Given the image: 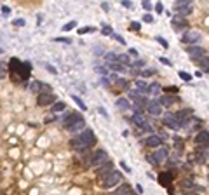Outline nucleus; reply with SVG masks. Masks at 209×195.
Wrapping results in <instances>:
<instances>
[{
  "mask_svg": "<svg viewBox=\"0 0 209 195\" xmlns=\"http://www.w3.org/2000/svg\"><path fill=\"white\" fill-rule=\"evenodd\" d=\"M141 5H143V9H147V10L152 9V4H150V2H147V0H143V2H141Z\"/></svg>",
  "mask_w": 209,
  "mask_h": 195,
  "instance_id": "c03bdc74",
  "label": "nucleus"
},
{
  "mask_svg": "<svg viewBox=\"0 0 209 195\" xmlns=\"http://www.w3.org/2000/svg\"><path fill=\"white\" fill-rule=\"evenodd\" d=\"M122 5H124V7H132V4H131V2H122Z\"/></svg>",
  "mask_w": 209,
  "mask_h": 195,
  "instance_id": "680f3d73",
  "label": "nucleus"
},
{
  "mask_svg": "<svg viewBox=\"0 0 209 195\" xmlns=\"http://www.w3.org/2000/svg\"><path fill=\"white\" fill-rule=\"evenodd\" d=\"M143 21H147V23H152V21H153V18H152L150 14H145V16H143Z\"/></svg>",
  "mask_w": 209,
  "mask_h": 195,
  "instance_id": "3c124183",
  "label": "nucleus"
},
{
  "mask_svg": "<svg viewBox=\"0 0 209 195\" xmlns=\"http://www.w3.org/2000/svg\"><path fill=\"white\" fill-rule=\"evenodd\" d=\"M179 79H181V80H185V82H190V79H192V77H190L188 73H185V72H179Z\"/></svg>",
  "mask_w": 209,
  "mask_h": 195,
  "instance_id": "4c0bfd02",
  "label": "nucleus"
},
{
  "mask_svg": "<svg viewBox=\"0 0 209 195\" xmlns=\"http://www.w3.org/2000/svg\"><path fill=\"white\" fill-rule=\"evenodd\" d=\"M110 68H112V70H113V72H126V66H124V65H120V63H112V65H108Z\"/></svg>",
  "mask_w": 209,
  "mask_h": 195,
  "instance_id": "c756f323",
  "label": "nucleus"
},
{
  "mask_svg": "<svg viewBox=\"0 0 209 195\" xmlns=\"http://www.w3.org/2000/svg\"><path fill=\"white\" fill-rule=\"evenodd\" d=\"M155 10H157V12H164V5H162V4H157V5H155Z\"/></svg>",
  "mask_w": 209,
  "mask_h": 195,
  "instance_id": "8fccbe9b",
  "label": "nucleus"
},
{
  "mask_svg": "<svg viewBox=\"0 0 209 195\" xmlns=\"http://www.w3.org/2000/svg\"><path fill=\"white\" fill-rule=\"evenodd\" d=\"M105 61L108 63V65L117 63V54H115V52H106V54H105Z\"/></svg>",
  "mask_w": 209,
  "mask_h": 195,
  "instance_id": "c85d7f7f",
  "label": "nucleus"
},
{
  "mask_svg": "<svg viewBox=\"0 0 209 195\" xmlns=\"http://www.w3.org/2000/svg\"><path fill=\"white\" fill-rule=\"evenodd\" d=\"M117 106H119V108H122V110H129V108H131V103L127 101L126 98H119V99H117Z\"/></svg>",
  "mask_w": 209,
  "mask_h": 195,
  "instance_id": "4be33fe9",
  "label": "nucleus"
},
{
  "mask_svg": "<svg viewBox=\"0 0 209 195\" xmlns=\"http://www.w3.org/2000/svg\"><path fill=\"white\" fill-rule=\"evenodd\" d=\"M120 181H122V174L117 173V171H112V173L103 179V186H105V188H112V186L119 185Z\"/></svg>",
  "mask_w": 209,
  "mask_h": 195,
  "instance_id": "f03ea898",
  "label": "nucleus"
},
{
  "mask_svg": "<svg viewBox=\"0 0 209 195\" xmlns=\"http://www.w3.org/2000/svg\"><path fill=\"white\" fill-rule=\"evenodd\" d=\"M199 40H200V33H199V31L188 30L185 35H183V42H185V44H188V45H195Z\"/></svg>",
  "mask_w": 209,
  "mask_h": 195,
  "instance_id": "423d86ee",
  "label": "nucleus"
},
{
  "mask_svg": "<svg viewBox=\"0 0 209 195\" xmlns=\"http://www.w3.org/2000/svg\"><path fill=\"white\" fill-rule=\"evenodd\" d=\"M160 61L164 63V65H171V61L169 59H166V58H160Z\"/></svg>",
  "mask_w": 209,
  "mask_h": 195,
  "instance_id": "13d9d810",
  "label": "nucleus"
},
{
  "mask_svg": "<svg viewBox=\"0 0 209 195\" xmlns=\"http://www.w3.org/2000/svg\"><path fill=\"white\" fill-rule=\"evenodd\" d=\"M187 52H188L192 58H195V59H202L206 56V49L204 47H199V45H187Z\"/></svg>",
  "mask_w": 209,
  "mask_h": 195,
  "instance_id": "39448f33",
  "label": "nucleus"
},
{
  "mask_svg": "<svg viewBox=\"0 0 209 195\" xmlns=\"http://www.w3.org/2000/svg\"><path fill=\"white\" fill-rule=\"evenodd\" d=\"M195 143L197 145H208L209 143V133L208 131H200L195 138Z\"/></svg>",
  "mask_w": 209,
  "mask_h": 195,
  "instance_id": "f3484780",
  "label": "nucleus"
},
{
  "mask_svg": "<svg viewBox=\"0 0 209 195\" xmlns=\"http://www.w3.org/2000/svg\"><path fill=\"white\" fill-rule=\"evenodd\" d=\"M190 115H192V110H179V112L173 113V117H174L178 122H187Z\"/></svg>",
  "mask_w": 209,
  "mask_h": 195,
  "instance_id": "ddd939ff",
  "label": "nucleus"
},
{
  "mask_svg": "<svg viewBox=\"0 0 209 195\" xmlns=\"http://www.w3.org/2000/svg\"><path fill=\"white\" fill-rule=\"evenodd\" d=\"M30 89L33 91V93H39V91H40V82H33L30 85Z\"/></svg>",
  "mask_w": 209,
  "mask_h": 195,
  "instance_id": "58836bf2",
  "label": "nucleus"
},
{
  "mask_svg": "<svg viewBox=\"0 0 209 195\" xmlns=\"http://www.w3.org/2000/svg\"><path fill=\"white\" fill-rule=\"evenodd\" d=\"M14 24H18V26H23V24H25V21H23V19H16V21H14Z\"/></svg>",
  "mask_w": 209,
  "mask_h": 195,
  "instance_id": "6e6d98bb",
  "label": "nucleus"
},
{
  "mask_svg": "<svg viewBox=\"0 0 209 195\" xmlns=\"http://www.w3.org/2000/svg\"><path fill=\"white\" fill-rule=\"evenodd\" d=\"M152 75H155V70H143L141 72V77H145V79L147 77H152Z\"/></svg>",
  "mask_w": 209,
  "mask_h": 195,
  "instance_id": "e433bc0d",
  "label": "nucleus"
},
{
  "mask_svg": "<svg viewBox=\"0 0 209 195\" xmlns=\"http://www.w3.org/2000/svg\"><path fill=\"white\" fill-rule=\"evenodd\" d=\"M0 52H2V49H0Z\"/></svg>",
  "mask_w": 209,
  "mask_h": 195,
  "instance_id": "338daca9",
  "label": "nucleus"
},
{
  "mask_svg": "<svg viewBox=\"0 0 209 195\" xmlns=\"http://www.w3.org/2000/svg\"><path fill=\"white\" fill-rule=\"evenodd\" d=\"M171 23H173L174 30H181V28H187V26H188V21L185 19V18H181V16H174V18L171 19Z\"/></svg>",
  "mask_w": 209,
  "mask_h": 195,
  "instance_id": "9b49d317",
  "label": "nucleus"
},
{
  "mask_svg": "<svg viewBox=\"0 0 209 195\" xmlns=\"http://www.w3.org/2000/svg\"><path fill=\"white\" fill-rule=\"evenodd\" d=\"M160 143H162V139H160V136L157 134H152L147 138V146H152V148H159Z\"/></svg>",
  "mask_w": 209,
  "mask_h": 195,
  "instance_id": "4468645a",
  "label": "nucleus"
},
{
  "mask_svg": "<svg viewBox=\"0 0 209 195\" xmlns=\"http://www.w3.org/2000/svg\"><path fill=\"white\" fill-rule=\"evenodd\" d=\"M84 127H86V122H84V119H80V120H77L75 124H71V125H70L68 131L77 133V131H84Z\"/></svg>",
  "mask_w": 209,
  "mask_h": 195,
  "instance_id": "a211bd4d",
  "label": "nucleus"
},
{
  "mask_svg": "<svg viewBox=\"0 0 209 195\" xmlns=\"http://www.w3.org/2000/svg\"><path fill=\"white\" fill-rule=\"evenodd\" d=\"M171 181H173V174H171V173H160L159 174V183L162 186H167V188H169Z\"/></svg>",
  "mask_w": 209,
  "mask_h": 195,
  "instance_id": "dca6fc26",
  "label": "nucleus"
},
{
  "mask_svg": "<svg viewBox=\"0 0 209 195\" xmlns=\"http://www.w3.org/2000/svg\"><path fill=\"white\" fill-rule=\"evenodd\" d=\"M197 159H199V162H206V160H208V155L204 153V152H202V153L199 152V155H197Z\"/></svg>",
  "mask_w": 209,
  "mask_h": 195,
  "instance_id": "79ce46f5",
  "label": "nucleus"
},
{
  "mask_svg": "<svg viewBox=\"0 0 209 195\" xmlns=\"http://www.w3.org/2000/svg\"><path fill=\"white\" fill-rule=\"evenodd\" d=\"M117 63H120V65H131V59H129V54H119L117 56Z\"/></svg>",
  "mask_w": 209,
  "mask_h": 195,
  "instance_id": "b1692460",
  "label": "nucleus"
},
{
  "mask_svg": "<svg viewBox=\"0 0 209 195\" xmlns=\"http://www.w3.org/2000/svg\"><path fill=\"white\" fill-rule=\"evenodd\" d=\"M181 185H183V188H197V186H195V183H193L192 179H185Z\"/></svg>",
  "mask_w": 209,
  "mask_h": 195,
  "instance_id": "c9c22d12",
  "label": "nucleus"
},
{
  "mask_svg": "<svg viewBox=\"0 0 209 195\" xmlns=\"http://www.w3.org/2000/svg\"><path fill=\"white\" fill-rule=\"evenodd\" d=\"M19 68H21V63L18 61V59H10V63H9L10 72H19Z\"/></svg>",
  "mask_w": 209,
  "mask_h": 195,
  "instance_id": "cd10ccee",
  "label": "nucleus"
},
{
  "mask_svg": "<svg viewBox=\"0 0 209 195\" xmlns=\"http://www.w3.org/2000/svg\"><path fill=\"white\" fill-rule=\"evenodd\" d=\"M131 30H132V31H139V23H136V21H134V23H131Z\"/></svg>",
  "mask_w": 209,
  "mask_h": 195,
  "instance_id": "a18cd8bd",
  "label": "nucleus"
},
{
  "mask_svg": "<svg viewBox=\"0 0 209 195\" xmlns=\"http://www.w3.org/2000/svg\"><path fill=\"white\" fill-rule=\"evenodd\" d=\"M105 160H106V152H105V150H96L94 153L91 155L89 164L94 165V167H98V165H103V164H105Z\"/></svg>",
  "mask_w": 209,
  "mask_h": 195,
  "instance_id": "7ed1b4c3",
  "label": "nucleus"
},
{
  "mask_svg": "<svg viewBox=\"0 0 209 195\" xmlns=\"http://www.w3.org/2000/svg\"><path fill=\"white\" fill-rule=\"evenodd\" d=\"M63 110H65V103H61V101L54 103V105L51 106V112L52 113H60V112H63Z\"/></svg>",
  "mask_w": 209,
  "mask_h": 195,
  "instance_id": "393cba45",
  "label": "nucleus"
},
{
  "mask_svg": "<svg viewBox=\"0 0 209 195\" xmlns=\"http://www.w3.org/2000/svg\"><path fill=\"white\" fill-rule=\"evenodd\" d=\"M167 153H169V152H167V148H166V146H159V150H157V152H155V155H153L155 162H157V164L164 162V160L167 159Z\"/></svg>",
  "mask_w": 209,
  "mask_h": 195,
  "instance_id": "f8f14e48",
  "label": "nucleus"
},
{
  "mask_svg": "<svg viewBox=\"0 0 209 195\" xmlns=\"http://www.w3.org/2000/svg\"><path fill=\"white\" fill-rule=\"evenodd\" d=\"M200 66H202V70H206V72H209V58H202V59H199Z\"/></svg>",
  "mask_w": 209,
  "mask_h": 195,
  "instance_id": "2f4dec72",
  "label": "nucleus"
},
{
  "mask_svg": "<svg viewBox=\"0 0 209 195\" xmlns=\"http://www.w3.org/2000/svg\"><path fill=\"white\" fill-rule=\"evenodd\" d=\"M112 171H113V164H112V162H106V165L103 164V167H101L100 171H98V176L105 179V178H106V176H108Z\"/></svg>",
  "mask_w": 209,
  "mask_h": 195,
  "instance_id": "2eb2a0df",
  "label": "nucleus"
},
{
  "mask_svg": "<svg viewBox=\"0 0 209 195\" xmlns=\"http://www.w3.org/2000/svg\"><path fill=\"white\" fill-rule=\"evenodd\" d=\"M40 106H47V105H54L56 103V96L54 94H40L39 99H37Z\"/></svg>",
  "mask_w": 209,
  "mask_h": 195,
  "instance_id": "9d476101",
  "label": "nucleus"
},
{
  "mask_svg": "<svg viewBox=\"0 0 209 195\" xmlns=\"http://www.w3.org/2000/svg\"><path fill=\"white\" fill-rule=\"evenodd\" d=\"M80 119H82V115H80V113H77V112H70V113H66V115L63 117V120H61V122H63V125H65V127L68 129L71 124H75L77 120H80Z\"/></svg>",
  "mask_w": 209,
  "mask_h": 195,
  "instance_id": "0eeeda50",
  "label": "nucleus"
},
{
  "mask_svg": "<svg viewBox=\"0 0 209 195\" xmlns=\"http://www.w3.org/2000/svg\"><path fill=\"white\" fill-rule=\"evenodd\" d=\"M136 87L139 89V93H143V94H147V91H148V84L145 82V80H136Z\"/></svg>",
  "mask_w": 209,
  "mask_h": 195,
  "instance_id": "5701e85b",
  "label": "nucleus"
},
{
  "mask_svg": "<svg viewBox=\"0 0 209 195\" xmlns=\"http://www.w3.org/2000/svg\"><path fill=\"white\" fill-rule=\"evenodd\" d=\"M47 70H49L51 73H56V70H54V66H51V65H47Z\"/></svg>",
  "mask_w": 209,
  "mask_h": 195,
  "instance_id": "052dcab7",
  "label": "nucleus"
},
{
  "mask_svg": "<svg viewBox=\"0 0 209 195\" xmlns=\"http://www.w3.org/2000/svg\"><path fill=\"white\" fill-rule=\"evenodd\" d=\"M190 5V0H179L174 4V9H178V7H188Z\"/></svg>",
  "mask_w": 209,
  "mask_h": 195,
  "instance_id": "f704fd0d",
  "label": "nucleus"
},
{
  "mask_svg": "<svg viewBox=\"0 0 209 195\" xmlns=\"http://www.w3.org/2000/svg\"><path fill=\"white\" fill-rule=\"evenodd\" d=\"M103 35H112V28L110 26H103Z\"/></svg>",
  "mask_w": 209,
  "mask_h": 195,
  "instance_id": "09e8293b",
  "label": "nucleus"
},
{
  "mask_svg": "<svg viewBox=\"0 0 209 195\" xmlns=\"http://www.w3.org/2000/svg\"><path fill=\"white\" fill-rule=\"evenodd\" d=\"M40 91H42V94H51V85L40 82Z\"/></svg>",
  "mask_w": 209,
  "mask_h": 195,
  "instance_id": "473e14b6",
  "label": "nucleus"
},
{
  "mask_svg": "<svg viewBox=\"0 0 209 195\" xmlns=\"http://www.w3.org/2000/svg\"><path fill=\"white\" fill-rule=\"evenodd\" d=\"M147 110H148L150 115L159 117L160 113H162V105H160L159 101H148V105H147Z\"/></svg>",
  "mask_w": 209,
  "mask_h": 195,
  "instance_id": "1a4fd4ad",
  "label": "nucleus"
},
{
  "mask_svg": "<svg viewBox=\"0 0 209 195\" xmlns=\"http://www.w3.org/2000/svg\"><path fill=\"white\" fill-rule=\"evenodd\" d=\"M113 37H115V39H117V40H119V44H126V42H124V39H122V37H120V35H113Z\"/></svg>",
  "mask_w": 209,
  "mask_h": 195,
  "instance_id": "4d7b16f0",
  "label": "nucleus"
},
{
  "mask_svg": "<svg viewBox=\"0 0 209 195\" xmlns=\"http://www.w3.org/2000/svg\"><path fill=\"white\" fill-rule=\"evenodd\" d=\"M73 101L77 103V105H79V106L82 108V110H86V105L82 103V99H80V98H77V96H73Z\"/></svg>",
  "mask_w": 209,
  "mask_h": 195,
  "instance_id": "a19ab883",
  "label": "nucleus"
},
{
  "mask_svg": "<svg viewBox=\"0 0 209 195\" xmlns=\"http://www.w3.org/2000/svg\"><path fill=\"white\" fill-rule=\"evenodd\" d=\"M92 33V31H94V28H92V26H86V28H82V30H79V33Z\"/></svg>",
  "mask_w": 209,
  "mask_h": 195,
  "instance_id": "37998d69",
  "label": "nucleus"
},
{
  "mask_svg": "<svg viewBox=\"0 0 209 195\" xmlns=\"http://www.w3.org/2000/svg\"><path fill=\"white\" fill-rule=\"evenodd\" d=\"M157 42H160V45H162L164 49H167V47H169V44L166 42V39H162V37H157Z\"/></svg>",
  "mask_w": 209,
  "mask_h": 195,
  "instance_id": "ea45409f",
  "label": "nucleus"
},
{
  "mask_svg": "<svg viewBox=\"0 0 209 195\" xmlns=\"http://www.w3.org/2000/svg\"><path fill=\"white\" fill-rule=\"evenodd\" d=\"M129 54L132 58H138V51H136V49H129Z\"/></svg>",
  "mask_w": 209,
  "mask_h": 195,
  "instance_id": "5fc2aeb1",
  "label": "nucleus"
},
{
  "mask_svg": "<svg viewBox=\"0 0 209 195\" xmlns=\"http://www.w3.org/2000/svg\"><path fill=\"white\" fill-rule=\"evenodd\" d=\"M75 26H77V21H70V23H66L63 26V31H70V30H73Z\"/></svg>",
  "mask_w": 209,
  "mask_h": 195,
  "instance_id": "72a5a7b5",
  "label": "nucleus"
},
{
  "mask_svg": "<svg viewBox=\"0 0 209 195\" xmlns=\"http://www.w3.org/2000/svg\"><path fill=\"white\" fill-rule=\"evenodd\" d=\"M2 77H5V65L4 63H0V79Z\"/></svg>",
  "mask_w": 209,
  "mask_h": 195,
  "instance_id": "49530a36",
  "label": "nucleus"
},
{
  "mask_svg": "<svg viewBox=\"0 0 209 195\" xmlns=\"http://www.w3.org/2000/svg\"><path fill=\"white\" fill-rule=\"evenodd\" d=\"M98 112H100L101 115H105V117H106V119H108V113L105 112V110H103V108H100V110H98Z\"/></svg>",
  "mask_w": 209,
  "mask_h": 195,
  "instance_id": "bf43d9fd",
  "label": "nucleus"
},
{
  "mask_svg": "<svg viewBox=\"0 0 209 195\" xmlns=\"http://www.w3.org/2000/svg\"><path fill=\"white\" fill-rule=\"evenodd\" d=\"M120 167H124V171H126V173H131V167H127L126 162H120Z\"/></svg>",
  "mask_w": 209,
  "mask_h": 195,
  "instance_id": "603ef678",
  "label": "nucleus"
},
{
  "mask_svg": "<svg viewBox=\"0 0 209 195\" xmlns=\"http://www.w3.org/2000/svg\"><path fill=\"white\" fill-rule=\"evenodd\" d=\"M96 72H98V73H101V75H103V73L106 75V72H108V70H105L103 66H98V68H96Z\"/></svg>",
  "mask_w": 209,
  "mask_h": 195,
  "instance_id": "864d4df0",
  "label": "nucleus"
},
{
  "mask_svg": "<svg viewBox=\"0 0 209 195\" xmlns=\"http://www.w3.org/2000/svg\"><path fill=\"white\" fill-rule=\"evenodd\" d=\"M187 195H197V194H193V192H190V194H187Z\"/></svg>",
  "mask_w": 209,
  "mask_h": 195,
  "instance_id": "69168bd1",
  "label": "nucleus"
},
{
  "mask_svg": "<svg viewBox=\"0 0 209 195\" xmlns=\"http://www.w3.org/2000/svg\"><path fill=\"white\" fill-rule=\"evenodd\" d=\"M160 91H162L160 84H148V91H147V94H150V96H157V94H160Z\"/></svg>",
  "mask_w": 209,
  "mask_h": 195,
  "instance_id": "6ab92c4d",
  "label": "nucleus"
},
{
  "mask_svg": "<svg viewBox=\"0 0 209 195\" xmlns=\"http://www.w3.org/2000/svg\"><path fill=\"white\" fill-rule=\"evenodd\" d=\"M79 139H80V143L84 145V148H86V150L96 143V136H94V133L89 131V129H84V131L79 134Z\"/></svg>",
  "mask_w": 209,
  "mask_h": 195,
  "instance_id": "f257e3e1",
  "label": "nucleus"
},
{
  "mask_svg": "<svg viewBox=\"0 0 209 195\" xmlns=\"http://www.w3.org/2000/svg\"><path fill=\"white\" fill-rule=\"evenodd\" d=\"M164 125H167L169 129H173V131H178V129H181V122H178L174 117H173V113H167L166 117H164Z\"/></svg>",
  "mask_w": 209,
  "mask_h": 195,
  "instance_id": "6e6552de",
  "label": "nucleus"
},
{
  "mask_svg": "<svg viewBox=\"0 0 209 195\" xmlns=\"http://www.w3.org/2000/svg\"><path fill=\"white\" fill-rule=\"evenodd\" d=\"M19 73H21V77L26 80V79H28V75H30V65H28V63H21Z\"/></svg>",
  "mask_w": 209,
  "mask_h": 195,
  "instance_id": "412c9836",
  "label": "nucleus"
},
{
  "mask_svg": "<svg viewBox=\"0 0 209 195\" xmlns=\"http://www.w3.org/2000/svg\"><path fill=\"white\" fill-rule=\"evenodd\" d=\"M112 80H113V82H117V85H120L122 89H126V87H127V82H126V79H119V77H112Z\"/></svg>",
  "mask_w": 209,
  "mask_h": 195,
  "instance_id": "7c9ffc66",
  "label": "nucleus"
},
{
  "mask_svg": "<svg viewBox=\"0 0 209 195\" xmlns=\"http://www.w3.org/2000/svg\"><path fill=\"white\" fill-rule=\"evenodd\" d=\"M147 159H148L150 162H152V164H157V162H155V159H153V157H152V155H148V157H147Z\"/></svg>",
  "mask_w": 209,
  "mask_h": 195,
  "instance_id": "e2e57ef3",
  "label": "nucleus"
},
{
  "mask_svg": "<svg viewBox=\"0 0 209 195\" xmlns=\"http://www.w3.org/2000/svg\"><path fill=\"white\" fill-rule=\"evenodd\" d=\"M129 192H131V186H129V185H120L119 190H117V192H115L113 195H127Z\"/></svg>",
  "mask_w": 209,
  "mask_h": 195,
  "instance_id": "bb28decb",
  "label": "nucleus"
},
{
  "mask_svg": "<svg viewBox=\"0 0 209 195\" xmlns=\"http://www.w3.org/2000/svg\"><path fill=\"white\" fill-rule=\"evenodd\" d=\"M2 12H4V16H9V14H10V9L7 7V5H2Z\"/></svg>",
  "mask_w": 209,
  "mask_h": 195,
  "instance_id": "de8ad7c7",
  "label": "nucleus"
},
{
  "mask_svg": "<svg viewBox=\"0 0 209 195\" xmlns=\"http://www.w3.org/2000/svg\"><path fill=\"white\" fill-rule=\"evenodd\" d=\"M178 16H181V18H187L190 12H192V5H188V7H178Z\"/></svg>",
  "mask_w": 209,
  "mask_h": 195,
  "instance_id": "a878e982",
  "label": "nucleus"
},
{
  "mask_svg": "<svg viewBox=\"0 0 209 195\" xmlns=\"http://www.w3.org/2000/svg\"><path fill=\"white\" fill-rule=\"evenodd\" d=\"M132 124H136L138 127L145 129V131H152V127H150L148 120L143 117V113H134V115H132Z\"/></svg>",
  "mask_w": 209,
  "mask_h": 195,
  "instance_id": "20e7f679",
  "label": "nucleus"
},
{
  "mask_svg": "<svg viewBox=\"0 0 209 195\" xmlns=\"http://www.w3.org/2000/svg\"><path fill=\"white\" fill-rule=\"evenodd\" d=\"M174 101H178V98H174V96H162L159 103L162 105V106H171Z\"/></svg>",
  "mask_w": 209,
  "mask_h": 195,
  "instance_id": "aec40b11",
  "label": "nucleus"
},
{
  "mask_svg": "<svg viewBox=\"0 0 209 195\" xmlns=\"http://www.w3.org/2000/svg\"><path fill=\"white\" fill-rule=\"evenodd\" d=\"M56 42H65V44H68V39H56Z\"/></svg>",
  "mask_w": 209,
  "mask_h": 195,
  "instance_id": "0e129e2a",
  "label": "nucleus"
}]
</instances>
